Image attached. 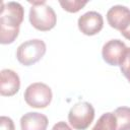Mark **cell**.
I'll use <instances>...</instances> for the list:
<instances>
[{"label": "cell", "mask_w": 130, "mask_h": 130, "mask_svg": "<svg viewBox=\"0 0 130 130\" xmlns=\"http://www.w3.org/2000/svg\"><path fill=\"white\" fill-rule=\"evenodd\" d=\"M24 10L18 2H1L0 13V43L11 44L17 38L19 26L23 20Z\"/></svg>", "instance_id": "cell-1"}, {"label": "cell", "mask_w": 130, "mask_h": 130, "mask_svg": "<svg viewBox=\"0 0 130 130\" xmlns=\"http://www.w3.org/2000/svg\"><path fill=\"white\" fill-rule=\"evenodd\" d=\"M28 3L32 5L29 9V21L36 29L48 31L56 25V13L46 1H28Z\"/></svg>", "instance_id": "cell-2"}, {"label": "cell", "mask_w": 130, "mask_h": 130, "mask_svg": "<svg viewBox=\"0 0 130 130\" xmlns=\"http://www.w3.org/2000/svg\"><path fill=\"white\" fill-rule=\"evenodd\" d=\"M46 53V44L40 39L28 40L20 44L16 51V58L19 63L29 66L40 61Z\"/></svg>", "instance_id": "cell-3"}, {"label": "cell", "mask_w": 130, "mask_h": 130, "mask_svg": "<svg viewBox=\"0 0 130 130\" xmlns=\"http://www.w3.org/2000/svg\"><path fill=\"white\" fill-rule=\"evenodd\" d=\"M94 118V109L87 102L75 104L69 111L68 121L75 130H85L89 127Z\"/></svg>", "instance_id": "cell-4"}, {"label": "cell", "mask_w": 130, "mask_h": 130, "mask_svg": "<svg viewBox=\"0 0 130 130\" xmlns=\"http://www.w3.org/2000/svg\"><path fill=\"white\" fill-rule=\"evenodd\" d=\"M52 95V90L47 84L35 82L26 87L24 91V101L31 108L44 109L50 105Z\"/></svg>", "instance_id": "cell-5"}, {"label": "cell", "mask_w": 130, "mask_h": 130, "mask_svg": "<svg viewBox=\"0 0 130 130\" xmlns=\"http://www.w3.org/2000/svg\"><path fill=\"white\" fill-rule=\"evenodd\" d=\"M127 47L126 45L119 39H114L108 41L102 49V56L103 59L112 66L120 65Z\"/></svg>", "instance_id": "cell-6"}, {"label": "cell", "mask_w": 130, "mask_h": 130, "mask_svg": "<svg viewBox=\"0 0 130 130\" xmlns=\"http://www.w3.org/2000/svg\"><path fill=\"white\" fill-rule=\"evenodd\" d=\"M78 28L86 36H94L99 34L104 26V19L101 13L96 11H88L78 18Z\"/></svg>", "instance_id": "cell-7"}, {"label": "cell", "mask_w": 130, "mask_h": 130, "mask_svg": "<svg viewBox=\"0 0 130 130\" xmlns=\"http://www.w3.org/2000/svg\"><path fill=\"white\" fill-rule=\"evenodd\" d=\"M107 20L111 27L122 31L130 24V9L123 5H115L108 10Z\"/></svg>", "instance_id": "cell-8"}, {"label": "cell", "mask_w": 130, "mask_h": 130, "mask_svg": "<svg viewBox=\"0 0 130 130\" xmlns=\"http://www.w3.org/2000/svg\"><path fill=\"white\" fill-rule=\"evenodd\" d=\"M20 87L17 73L11 69H2L0 72V93L4 96L14 95Z\"/></svg>", "instance_id": "cell-9"}, {"label": "cell", "mask_w": 130, "mask_h": 130, "mask_svg": "<svg viewBox=\"0 0 130 130\" xmlns=\"http://www.w3.org/2000/svg\"><path fill=\"white\" fill-rule=\"evenodd\" d=\"M48 118L38 112H28L20 118L21 130H47Z\"/></svg>", "instance_id": "cell-10"}, {"label": "cell", "mask_w": 130, "mask_h": 130, "mask_svg": "<svg viewBox=\"0 0 130 130\" xmlns=\"http://www.w3.org/2000/svg\"><path fill=\"white\" fill-rule=\"evenodd\" d=\"M116 130H130V108L119 107L114 111Z\"/></svg>", "instance_id": "cell-11"}, {"label": "cell", "mask_w": 130, "mask_h": 130, "mask_svg": "<svg viewBox=\"0 0 130 130\" xmlns=\"http://www.w3.org/2000/svg\"><path fill=\"white\" fill-rule=\"evenodd\" d=\"M91 130H116V119L113 113L103 114Z\"/></svg>", "instance_id": "cell-12"}, {"label": "cell", "mask_w": 130, "mask_h": 130, "mask_svg": "<svg viewBox=\"0 0 130 130\" xmlns=\"http://www.w3.org/2000/svg\"><path fill=\"white\" fill-rule=\"evenodd\" d=\"M60 5L62 6V8L68 12H77L79 11L86 3L87 1H79V0H73V1H59Z\"/></svg>", "instance_id": "cell-13"}, {"label": "cell", "mask_w": 130, "mask_h": 130, "mask_svg": "<svg viewBox=\"0 0 130 130\" xmlns=\"http://www.w3.org/2000/svg\"><path fill=\"white\" fill-rule=\"evenodd\" d=\"M119 66H120V69H121V72L123 73V75L130 82V48H127L126 53H125Z\"/></svg>", "instance_id": "cell-14"}, {"label": "cell", "mask_w": 130, "mask_h": 130, "mask_svg": "<svg viewBox=\"0 0 130 130\" xmlns=\"http://www.w3.org/2000/svg\"><path fill=\"white\" fill-rule=\"evenodd\" d=\"M0 130H15L13 121L6 116L0 117Z\"/></svg>", "instance_id": "cell-15"}, {"label": "cell", "mask_w": 130, "mask_h": 130, "mask_svg": "<svg viewBox=\"0 0 130 130\" xmlns=\"http://www.w3.org/2000/svg\"><path fill=\"white\" fill-rule=\"evenodd\" d=\"M52 130H72V129H71L65 122L60 121V122H57V123L53 126Z\"/></svg>", "instance_id": "cell-16"}, {"label": "cell", "mask_w": 130, "mask_h": 130, "mask_svg": "<svg viewBox=\"0 0 130 130\" xmlns=\"http://www.w3.org/2000/svg\"><path fill=\"white\" fill-rule=\"evenodd\" d=\"M121 34H122V36L124 37V38H126L127 40H129L130 41V24L124 29V30H122L121 31Z\"/></svg>", "instance_id": "cell-17"}]
</instances>
